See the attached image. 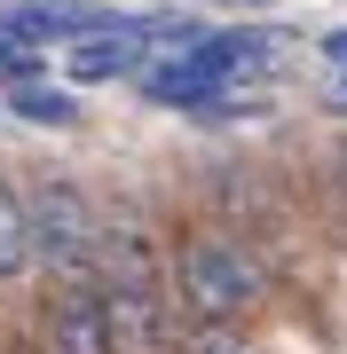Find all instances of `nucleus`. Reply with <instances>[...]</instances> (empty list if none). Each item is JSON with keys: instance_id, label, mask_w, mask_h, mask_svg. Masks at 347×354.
Masks as SVG:
<instances>
[{"instance_id": "7", "label": "nucleus", "mask_w": 347, "mask_h": 354, "mask_svg": "<svg viewBox=\"0 0 347 354\" xmlns=\"http://www.w3.org/2000/svg\"><path fill=\"white\" fill-rule=\"evenodd\" d=\"M39 268H32V213H24V174L0 165V299L8 291H32Z\"/></svg>"}, {"instance_id": "3", "label": "nucleus", "mask_w": 347, "mask_h": 354, "mask_svg": "<svg viewBox=\"0 0 347 354\" xmlns=\"http://www.w3.org/2000/svg\"><path fill=\"white\" fill-rule=\"evenodd\" d=\"M24 213H32V268L48 276H79L95 268V244H103V197H87L71 174H24Z\"/></svg>"}, {"instance_id": "10", "label": "nucleus", "mask_w": 347, "mask_h": 354, "mask_svg": "<svg viewBox=\"0 0 347 354\" xmlns=\"http://www.w3.org/2000/svg\"><path fill=\"white\" fill-rule=\"evenodd\" d=\"M316 189H323V213L347 228V127L323 142V158H316Z\"/></svg>"}, {"instance_id": "4", "label": "nucleus", "mask_w": 347, "mask_h": 354, "mask_svg": "<svg viewBox=\"0 0 347 354\" xmlns=\"http://www.w3.org/2000/svg\"><path fill=\"white\" fill-rule=\"evenodd\" d=\"M32 330H39V354H118V346H111L103 276L79 268V276L32 283Z\"/></svg>"}, {"instance_id": "6", "label": "nucleus", "mask_w": 347, "mask_h": 354, "mask_svg": "<svg viewBox=\"0 0 347 354\" xmlns=\"http://www.w3.org/2000/svg\"><path fill=\"white\" fill-rule=\"evenodd\" d=\"M150 64H158L150 39L103 32V39H87V48H71V55H64V79H71V87H118V79H142Z\"/></svg>"}, {"instance_id": "13", "label": "nucleus", "mask_w": 347, "mask_h": 354, "mask_svg": "<svg viewBox=\"0 0 347 354\" xmlns=\"http://www.w3.org/2000/svg\"><path fill=\"white\" fill-rule=\"evenodd\" d=\"M332 102H339V111H347V79H339V95H332Z\"/></svg>"}, {"instance_id": "14", "label": "nucleus", "mask_w": 347, "mask_h": 354, "mask_svg": "<svg viewBox=\"0 0 347 354\" xmlns=\"http://www.w3.org/2000/svg\"><path fill=\"white\" fill-rule=\"evenodd\" d=\"M244 8H260V0H244Z\"/></svg>"}, {"instance_id": "9", "label": "nucleus", "mask_w": 347, "mask_h": 354, "mask_svg": "<svg viewBox=\"0 0 347 354\" xmlns=\"http://www.w3.org/2000/svg\"><path fill=\"white\" fill-rule=\"evenodd\" d=\"M55 79V55L48 48H24L16 32H0V95H16V87H48Z\"/></svg>"}, {"instance_id": "5", "label": "nucleus", "mask_w": 347, "mask_h": 354, "mask_svg": "<svg viewBox=\"0 0 347 354\" xmlns=\"http://www.w3.org/2000/svg\"><path fill=\"white\" fill-rule=\"evenodd\" d=\"M127 24V8H95V0H8L0 8V32H16L24 48H87Z\"/></svg>"}, {"instance_id": "12", "label": "nucleus", "mask_w": 347, "mask_h": 354, "mask_svg": "<svg viewBox=\"0 0 347 354\" xmlns=\"http://www.w3.org/2000/svg\"><path fill=\"white\" fill-rule=\"evenodd\" d=\"M316 55H323V64L347 79V24H332V32H323V39H316Z\"/></svg>"}, {"instance_id": "2", "label": "nucleus", "mask_w": 347, "mask_h": 354, "mask_svg": "<svg viewBox=\"0 0 347 354\" xmlns=\"http://www.w3.org/2000/svg\"><path fill=\"white\" fill-rule=\"evenodd\" d=\"M276 48L284 39L269 32V24H206L190 39V48H174V55H158L150 71L134 79L142 95L158 102V111H181L190 118L197 102H213V95H237L244 79H260L276 64Z\"/></svg>"}, {"instance_id": "11", "label": "nucleus", "mask_w": 347, "mask_h": 354, "mask_svg": "<svg viewBox=\"0 0 347 354\" xmlns=\"http://www.w3.org/2000/svg\"><path fill=\"white\" fill-rule=\"evenodd\" d=\"M181 354H253V330H237V323H190L181 330Z\"/></svg>"}, {"instance_id": "1", "label": "nucleus", "mask_w": 347, "mask_h": 354, "mask_svg": "<svg viewBox=\"0 0 347 354\" xmlns=\"http://www.w3.org/2000/svg\"><path fill=\"white\" fill-rule=\"evenodd\" d=\"M166 260H174V291L190 323H237L253 330L276 307V276L260 260V244H244L229 221H213L206 205L166 213Z\"/></svg>"}, {"instance_id": "8", "label": "nucleus", "mask_w": 347, "mask_h": 354, "mask_svg": "<svg viewBox=\"0 0 347 354\" xmlns=\"http://www.w3.org/2000/svg\"><path fill=\"white\" fill-rule=\"evenodd\" d=\"M8 102V118H24V127H48V134H71L79 127V95H64L48 79V87H16V95H0Z\"/></svg>"}]
</instances>
